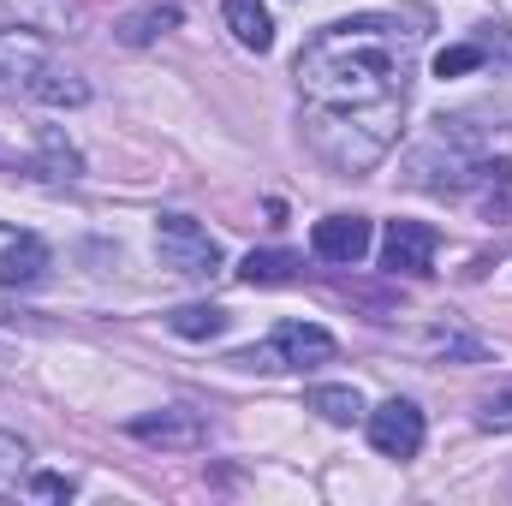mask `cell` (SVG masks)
Instances as JSON below:
<instances>
[{"instance_id":"cell-1","label":"cell","mask_w":512,"mask_h":506,"mask_svg":"<svg viewBox=\"0 0 512 506\" xmlns=\"http://www.w3.org/2000/svg\"><path fill=\"white\" fill-rule=\"evenodd\" d=\"M411 30L387 12H358L316 30L298 54L304 137L334 173H370L399 143L411 96Z\"/></svg>"},{"instance_id":"cell-2","label":"cell","mask_w":512,"mask_h":506,"mask_svg":"<svg viewBox=\"0 0 512 506\" xmlns=\"http://www.w3.org/2000/svg\"><path fill=\"white\" fill-rule=\"evenodd\" d=\"M0 102H42V108H84L90 84L54 54V42L30 24L0 30Z\"/></svg>"},{"instance_id":"cell-3","label":"cell","mask_w":512,"mask_h":506,"mask_svg":"<svg viewBox=\"0 0 512 506\" xmlns=\"http://www.w3.org/2000/svg\"><path fill=\"white\" fill-rule=\"evenodd\" d=\"M334 352H340V340H334L328 328H316V322H280L262 346L233 352V364H239V370H316V364H328Z\"/></svg>"},{"instance_id":"cell-4","label":"cell","mask_w":512,"mask_h":506,"mask_svg":"<svg viewBox=\"0 0 512 506\" xmlns=\"http://www.w3.org/2000/svg\"><path fill=\"white\" fill-rule=\"evenodd\" d=\"M155 251H161V262H167L173 274H191V280H209V274L227 268L221 239H215L203 221H191V215H161V221H155Z\"/></svg>"},{"instance_id":"cell-5","label":"cell","mask_w":512,"mask_h":506,"mask_svg":"<svg viewBox=\"0 0 512 506\" xmlns=\"http://www.w3.org/2000/svg\"><path fill=\"white\" fill-rule=\"evenodd\" d=\"M370 447L382 459H417L423 453V411L411 399H387L370 411Z\"/></svg>"},{"instance_id":"cell-6","label":"cell","mask_w":512,"mask_h":506,"mask_svg":"<svg viewBox=\"0 0 512 506\" xmlns=\"http://www.w3.org/2000/svg\"><path fill=\"white\" fill-rule=\"evenodd\" d=\"M131 435L143 447H167V453H197L209 441V423L203 411H185V405H167V411H149V417H131Z\"/></svg>"},{"instance_id":"cell-7","label":"cell","mask_w":512,"mask_h":506,"mask_svg":"<svg viewBox=\"0 0 512 506\" xmlns=\"http://www.w3.org/2000/svg\"><path fill=\"white\" fill-rule=\"evenodd\" d=\"M441 251V233L423 221H387L382 233V268L393 274H429V262Z\"/></svg>"},{"instance_id":"cell-8","label":"cell","mask_w":512,"mask_h":506,"mask_svg":"<svg viewBox=\"0 0 512 506\" xmlns=\"http://www.w3.org/2000/svg\"><path fill=\"white\" fill-rule=\"evenodd\" d=\"M310 251L322 256V262L352 268L358 256L370 251V221H364V215H328V221L310 227Z\"/></svg>"},{"instance_id":"cell-9","label":"cell","mask_w":512,"mask_h":506,"mask_svg":"<svg viewBox=\"0 0 512 506\" xmlns=\"http://www.w3.org/2000/svg\"><path fill=\"white\" fill-rule=\"evenodd\" d=\"M42 274H48V245L0 221V286H36Z\"/></svg>"},{"instance_id":"cell-10","label":"cell","mask_w":512,"mask_h":506,"mask_svg":"<svg viewBox=\"0 0 512 506\" xmlns=\"http://www.w3.org/2000/svg\"><path fill=\"white\" fill-rule=\"evenodd\" d=\"M179 6L173 0H149V6H137V12H126L120 24H114V36L126 42V48H143V42H155V36H167V30H179Z\"/></svg>"},{"instance_id":"cell-11","label":"cell","mask_w":512,"mask_h":506,"mask_svg":"<svg viewBox=\"0 0 512 506\" xmlns=\"http://www.w3.org/2000/svg\"><path fill=\"white\" fill-rule=\"evenodd\" d=\"M0 12H12L18 24H30L42 36H60V30L78 24V6L72 0H0Z\"/></svg>"},{"instance_id":"cell-12","label":"cell","mask_w":512,"mask_h":506,"mask_svg":"<svg viewBox=\"0 0 512 506\" xmlns=\"http://www.w3.org/2000/svg\"><path fill=\"white\" fill-rule=\"evenodd\" d=\"M221 12H227V30H233L245 48H256V54H268V48H274V18H268V6H262V0H227Z\"/></svg>"},{"instance_id":"cell-13","label":"cell","mask_w":512,"mask_h":506,"mask_svg":"<svg viewBox=\"0 0 512 506\" xmlns=\"http://www.w3.org/2000/svg\"><path fill=\"white\" fill-rule=\"evenodd\" d=\"M227 310L221 304H179L173 316H167V328L179 334V340H215V334H227Z\"/></svg>"},{"instance_id":"cell-14","label":"cell","mask_w":512,"mask_h":506,"mask_svg":"<svg viewBox=\"0 0 512 506\" xmlns=\"http://www.w3.org/2000/svg\"><path fill=\"white\" fill-rule=\"evenodd\" d=\"M292 274H298V256L292 251H251L239 262V280L245 286H286Z\"/></svg>"},{"instance_id":"cell-15","label":"cell","mask_w":512,"mask_h":506,"mask_svg":"<svg viewBox=\"0 0 512 506\" xmlns=\"http://www.w3.org/2000/svg\"><path fill=\"white\" fill-rule=\"evenodd\" d=\"M310 411H322L328 423H358L364 399H358V387H310Z\"/></svg>"},{"instance_id":"cell-16","label":"cell","mask_w":512,"mask_h":506,"mask_svg":"<svg viewBox=\"0 0 512 506\" xmlns=\"http://www.w3.org/2000/svg\"><path fill=\"white\" fill-rule=\"evenodd\" d=\"M429 352H447V358H465V364H483L489 358V346L471 340V334H459V328H429Z\"/></svg>"},{"instance_id":"cell-17","label":"cell","mask_w":512,"mask_h":506,"mask_svg":"<svg viewBox=\"0 0 512 506\" xmlns=\"http://www.w3.org/2000/svg\"><path fill=\"white\" fill-rule=\"evenodd\" d=\"M477 429H489V435H512V387H495V393L477 405Z\"/></svg>"},{"instance_id":"cell-18","label":"cell","mask_w":512,"mask_h":506,"mask_svg":"<svg viewBox=\"0 0 512 506\" xmlns=\"http://www.w3.org/2000/svg\"><path fill=\"white\" fill-rule=\"evenodd\" d=\"M489 54L477 48V42H459V48H441L435 54V78H459V72H477Z\"/></svg>"},{"instance_id":"cell-19","label":"cell","mask_w":512,"mask_h":506,"mask_svg":"<svg viewBox=\"0 0 512 506\" xmlns=\"http://www.w3.org/2000/svg\"><path fill=\"white\" fill-rule=\"evenodd\" d=\"M30 489H36V495H48V501H72V495H78V483H72V477H60V471H36V477H30Z\"/></svg>"},{"instance_id":"cell-20","label":"cell","mask_w":512,"mask_h":506,"mask_svg":"<svg viewBox=\"0 0 512 506\" xmlns=\"http://www.w3.org/2000/svg\"><path fill=\"white\" fill-rule=\"evenodd\" d=\"M24 465V441H12V435H0V477H12Z\"/></svg>"}]
</instances>
